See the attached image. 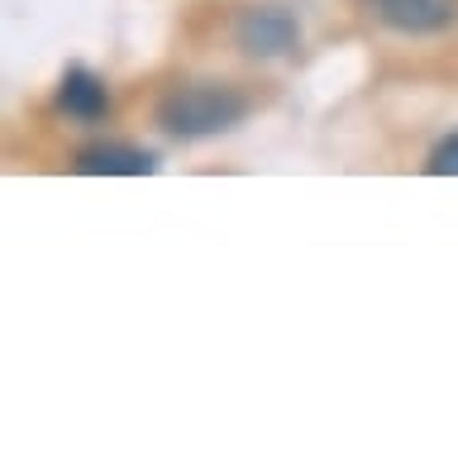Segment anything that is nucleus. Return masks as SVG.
Masks as SVG:
<instances>
[{"label":"nucleus","instance_id":"f257e3e1","mask_svg":"<svg viewBox=\"0 0 458 458\" xmlns=\"http://www.w3.org/2000/svg\"><path fill=\"white\" fill-rule=\"evenodd\" d=\"M243 114H249V100H243L234 86H182V91L163 96L157 106V124L177 139H206V134H225L234 129Z\"/></svg>","mask_w":458,"mask_h":458},{"label":"nucleus","instance_id":"f03ea898","mask_svg":"<svg viewBox=\"0 0 458 458\" xmlns=\"http://www.w3.org/2000/svg\"><path fill=\"white\" fill-rule=\"evenodd\" d=\"M234 38H239V48L249 57H282V53L296 48L301 29H296L292 14L277 10V5H253V10L239 14Z\"/></svg>","mask_w":458,"mask_h":458},{"label":"nucleus","instance_id":"7ed1b4c3","mask_svg":"<svg viewBox=\"0 0 458 458\" xmlns=\"http://www.w3.org/2000/svg\"><path fill=\"white\" fill-rule=\"evenodd\" d=\"M396 34H439L458 20V0H368Z\"/></svg>","mask_w":458,"mask_h":458},{"label":"nucleus","instance_id":"20e7f679","mask_svg":"<svg viewBox=\"0 0 458 458\" xmlns=\"http://www.w3.org/2000/svg\"><path fill=\"white\" fill-rule=\"evenodd\" d=\"M157 167V157L134 143H96V148L77 153V172L86 177H148Z\"/></svg>","mask_w":458,"mask_h":458},{"label":"nucleus","instance_id":"39448f33","mask_svg":"<svg viewBox=\"0 0 458 458\" xmlns=\"http://www.w3.org/2000/svg\"><path fill=\"white\" fill-rule=\"evenodd\" d=\"M57 106H63V114H72V120L96 124V120H106V110H110V91L91 67H67L63 86H57Z\"/></svg>","mask_w":458,"mask_h":458},{"label":"nucleus","instance_id":"423d86ee","mask_svg":"<svg viewBox=\"0 0 458 458\" xmlns=\"http://www.w3.org/2000/svg\"><path fill=\"white\" fill-rule=\"evenodd\" d=\"M435 177H458V134L449 139H439L435 143V153H429V163H425Z\"/></svg>","mask_w":458,"mask_h":458}]
</instances>
